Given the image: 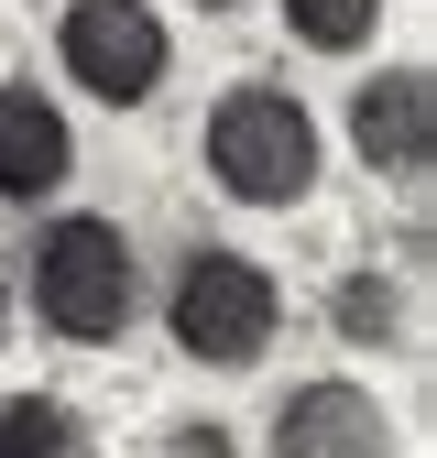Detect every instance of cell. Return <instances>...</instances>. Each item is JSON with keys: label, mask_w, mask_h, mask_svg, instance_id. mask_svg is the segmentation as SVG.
<instances>
[{"label": "cell", "mask_w": 437, "mask_h": 458, "mask_svg": "<svg viewBox=\"0 0 437 458\" xmlns=\"http://www.w3.org/2000/svg\"><path fill=\"white\" fill-rule=\"evenodd\" d=\"M273 458H405L382 393H361L350 371H317L273 404Z\"/></svg>", "instance_id": "cell-5"}, {"label": "cell", "mask_w": 437, "mask_h": 458, "mask_svg": "<svg viewBox=\"0 0 437 458\" xmlns=\"http://www.w3.org/2000/svg\"><path fill=\"white\" fill-rule=\"evenodd\" d=\"M186 12H241V0H186Z\"/></svg>", "instance_id": "cell-12"}, {"label": "cell", "mask_w": 437, "mask_h": 458, "mask_svg": "<svg viewBox=\"0 0 437 458\" xmlns=\"http://www.w3.org/2000/svg\"><path fill=\"white\" fill-rule=\"evenodd\" d=\"M197 164H208V186L230 197V208L285 218V208H306V197H317V175H328V131H317V109H306L296 88L241 77L230 98H208Z\"/></svg>", "instance_id": "cell-1"}, {"label": "cell", "mask_w": 437, "mask_h": 458, "mask_svg": "<svg viewBox=\"0 0 437 458\" xmlns=\"http://www.w3.org/2000/svg\"><path fill=\"white\" fill-rule=\"evenodd\" d=\"M55 66L99 109H142L176 77V33H164L153 0H66V12H55Z\"/></svg>", "instance_id": "cell-4"}, {"label": "cell", "mask_w": 437, "mask_h": 458, "mask_svg": "<svg viewBox=\"0 0 437 458\" xmlns=\"http://www.w3.org/2000/svg\"><path fill=\"white\" fill-rule=\"evenodd\" d=\"M77 175V131H66V109H55L33 77H12L0 88V197L12 208H33V197H55Z\"/></svg>", "instance_id": "cell-7"}, {"label": "cell", "mask_w": 437, "mask_h": 458, "mask_svg": "<svg viewBox=\"0 0 437 458\" xmlns=\"http://www.w3.org/2000/svg\"><path fill=\"white\" fill-rule=\"evenodd\" d=\"M0 458H99L66 393H0Z\"/></svg>", "instance_id": "cell-9"}, {"label": "cell", "mask_w": 437, "mask_h": 458, "mask_svg": "<svg viewBox=\"0 0 437 458\" xmlns=\"http://www.w3.org/2000/svg\"><path fill=\"white\" fill-rule=\"evenodd\" d=\"M285 33L306 55H361L382 33V0H285Z\"/></svg>", "instance_id": "cell-10"}, {"label": "cell", "mask_w": 437, "mask_h": 458, "mask_svg": "<svg viewBox=\"0 0 437 458\" xmlns=\"http://www.w3.org/2000/svg\"><path fill=\"white\" fill-rule=\"evenodd\" d=\"M153 458H241V437H230V426H208V415H186V426H164Z\"/></svg>", "instance_id": "cell-11"}, {"label": "cell", "mask_w": 437, "mask_h": 458, "mask_svg": "<svg viewBox=\"0 0 437 458\" xmlns=\"http://www.w3.org/2000/svg\"><path fill=\"white\" fill-rule=\"evenodd\" d=\"M328 327H339L350 350H394V338H405V273L350 262V273H339V295H328Z\"/></svg>", "instance_id": "cell-8"}, {"label": "cell", "mask_w": 437, "mask_h": 458, "mask_svg": "<svg viewBox=\"0 0 437 458\" xmlns=\"http://www.w3.org/2000/svg\"><path fill=\"white\" fill-rule=\"evenodd\" d=\"M0 350H12V295H0Z\"/></svg>", "instance_id": "cell-13"}, {"label": "cell", "mask_w": 437, "mask_h": 458, "mask_svg": "<svg viewBox=\"0 0 437 458\" xmlns=\"http://www.w3.org/2000/svg\"><path fill=\"white\" fill-rule=\"evenodd\" d=\"M164 338H176L197 371H252V360H273V338H285V284H273V262L197 241L176 262V284H164Z\"/></svg>", "instance_id": "cell-3"}, {"label": "cell", "mask_w": 437, "mask_h": 458, "mask_svg": "<svg viewBox=\"0 0 437 458\" xmlns=\"http://www.w3.org/2000/svg\"><path fill=\"white\" fill-rule=\"evenodd\" d=\"M22 273H33V317L66 338V350H109V338H132V317H142V251H132V229L99 218V208L44 218Z\"/></svg>", "instance_id": "cell-2"}, {"label": "cell", "mask_w": 437, "mask_h": 458, "mask_svg": "<svg viewBox=\"0 0 437 458\" xmlns=\"http://www.w3.org/2000/svg\"><path fill=\"white\" fill-rule=\"evenodd\" d=\"M350 153L372 164V175L416 186L426 164H437V77H426V66L361 77V88H350Z\"/></svg>", "instance_id": "cell-6"}]
</instances>
